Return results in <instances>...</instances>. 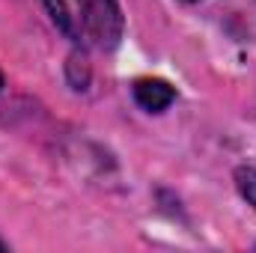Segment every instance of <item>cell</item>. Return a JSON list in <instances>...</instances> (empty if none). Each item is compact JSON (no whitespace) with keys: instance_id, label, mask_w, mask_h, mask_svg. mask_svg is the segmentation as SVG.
Segmentation results:
<instances>
[{"instance_id":"5b68a950","label":"cell","mask_w":256,"mask_h":253,"mask_svg":"<svg viewBox=\"0 0 256 253\" xmlns=\"http://www.w3.org/2000/svg\"><path fill=\"white\" fill-rule=\"evenodd\" d=\"M0 90H3V74H0Z\"/></svg>"},{"instance_id":"8992f818","label":"cell","mask_w":256,"mask_h":253,"mask_svg":"<svg viewBox=\"0 0 256 253\" xmlns=\"http://www.w3.org/2000/svg\"><path fill=\"white\" fill-rule=\"evenodd\" d=\"M3 250H6V248H3V242H0V253H3Z\"/></svg>"},{"instance_id":"277c9868","label":"cell","mask_w":256,"mask_h":253,"mask_svg":"<svg viewBox=\"0 0 256 253\" xmlns=\"http://www.w3.org/2000/svg\"><path fill=\"white\" fill-rule=\"evenodd\" d=\"M236 185L242 190V196L256 208V170L254 167H242V170L236 173Z\"/></svg>"},{"instance_id":"3957f363","label":"cell","mask_w":256,"mask_h":253,"mask_svg":"<svg viewBox=\"0 0 256 253\" xmlns=\"http://www.w3.org/2000/svg\"><path fill=\"white\" fill-rule=\"evenodd\" d=\"M42 3H45L51 21L57 24V30H60L63 36H68V39H74V36H78V30H74V15L68 12L66 0H42Z\"/></svg>"},{"instance_id":"6da1fadb","label":"cell","mask_w":256,"mask_h":253,"mask_svg":"<svg viewBox=\"0 0 256 253\" xmlns=\"http://www.w3.org/2000/svg\"><path fill=\"white\" fill-rule=\"evenodd\" d=\"M80 6V21L86 36L102 48L110 51L122 39V12L116 0H78Z\"/></svg>"},{"instance_id":"7a4b0ae2","label":"cell","mask_w":256,"mask_h":253,"mask_svg":"<svg viewBox=\"0 0 256 253\" xmlns=\"http://www.w3.org/2000/svg\"><path fill=\"white\" fill-rule=\"evenodd\" d=\"M173 98H176V90L167 80H161V78H140V80H134V102L143 110H149V114L167 110L173 104Z\"/></svg>"}]
</instances>
